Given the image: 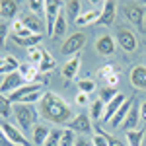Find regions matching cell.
<instances>
[{
	"label": "cell",
	"instance_id": "obj_11",
	"mask_svg": "<svg viewBox=\"0 0 146 146\" xmlns=\"http://www.w3.org/2000/svg\"><path fill=\"white\" fill-rule=\"evenodd\" d=\"M96 51L101 56H111L117 51V43H115V39H113L111 35H101L96 41Z\"/></svg>",
	"mask_w": 146,
	"mask_h": 146
},
{
	"label": "cell",
	"instance_id": "obj_27",
	"mask_svg": "<svg viewBox=\"0 0 146 146\" xmlns=\"http://www.w3.org/2000/svg\"><path fill=\"white\" fill-rule=\"evenodd\" d=\"M18 72H20V74L23 76V80L29 84V80H33L35 74H37L39 70H37V68H35L31 62H23V64H20V70H18Z\"/></svg>",
	"mask_w": 146,
	"mask_h": 146
},
{
	"label": "cell",
	"instance_id": "obj_39",
	"mask_svg": "<svg viewBox=\"0 0 146 146\" xmlns=\"http://www.w3.org/2000/svg\"><path fill=\"white\" fill-rule=\"evenodd\" d=\"M119 82H121V74H119V72H115V74H111L109 78L105 80V86H109V88H117V86H119Z\"/></svg>",
	"mask_w": 146,
	"mask_h": 146
},
{
	"label": "cell",
	"instance_id": "obj_37",
	"mask_svg": "<svg viewBox=\"0 0 146 146\" xmlns=\"http://www.w3.org/2000/svg\"><path fill=\"white\" fill-rule=\"evenodd\" d=\"M27 6H29L31 14H35V16H37V14H41V12H45V2H41V0H31Z\"/></svg>",
	"mask_w": 146,
	"mask_h": 146
},
{
	"label": "cell",
	"instance_id": "obj_6",
	"mask_svg": "<svg viewBox=\"0 0 146 146\" xmlns=\"http://www.w3.org/2000/svg\"><path fill=\"white\" fill-rule=\"evenodd\" d=\"M27 82L23 80V76L20 74V72H12V74H8V76H4V80H2V84H0V94L2 96H10V94H14L16 90H20L22 86H25Z\"/></svg>",
	"mask_w": 146,
	"mask_h": 146
},
{
	"label": "cell",
	"instance_id": "obj_23",
	"mask_svg": "<svg viewBox=\"0 0 146 146\" xmlns=\"http://www.w3.org/2000/svg\"><path fill=\"white\" fill-rule=\"evenodd\" d=\"M43 39V35H31V37H27V39H22V37H16V35H12V41L16 43V45L20 47H25V49H33L37 47V43Z\"/></svg>",
	"mask_w": 146,
	"mask_h": 146
},
{
	"label": "cell",
	"instance_id": "obj_48",
	"mask_svg": "<svg viewBox=\"0 0 146 146\" xmlns=\"http://www.w3.org/2000/svg\"><path fill=\"white\" fill-rule=\"evenodd\" d=\"M142 6H146V2H142Z\"/></svg>",
	"mask_w": 146,
	"mask_h": 146
},
{
	"label": "cell",
	"instance_id": "obj_28",
	"mask_svg": "<svg viewBox=\"0 0 146 146\" xmlns=\"http://www.w3.org/2000/svg\"><path fill=\"white\" fill-rule=\"evenodd\" d=\"M66 31V18H64V14L60 12V16L56 18L55 22V29H53V39H58V37H62Z\"/></svg>",
	"mask_w": 146,
	"mask_h": 146
},
{
	"label": "cell",
	"instance_id": "obj_24",
	"mask_svg": "<svg viewBox=\"0 0 146 146\" xmlns=\"http://www.w3.org/2000/svg\"><path fill=\"white\" fill-rule=\"evenodd\" d=\"M144 131L142 129H136V131H129L127 133V142H129V146H142V140H144Z\"/></svg>",
	"mask_w": 146,
	"mask_h": 146
},
{
	"label": "cell",
	"instance_id": "obj_22",
	"mask_svg": "<svg viewBox=\"0 0 146 146\" xmlns=\"http://www.w3.org/2000/svg\"><path fill=\"white\" fill-rule=\"evenodd\" d=\"M111 135L103 133L101 127H96V135L92 136V146H109L111 144Z\"/></svg>",
	"mask_w": 146,
	"mask_h": 146
},
{
	"label": "cell",
	"instance_id": "obj_18",
	"mask_svg": "<svg viewBox=\"0 0 146 146\" xmlns=\"http://www.w3.org/2000/svg\"><path fill=\"white\" fill-rule=\"evenodd\" d=\"M101 8H103V4H101L100 8L82 12V14H80V18L76 20V25H96V22L100 20V16H101Z\"/></svg>",
	"mask_w": 146,
	"mask_h": 146
},
{
	"label": "cell",
	"instance_id": "obj_7",
	"mask_svg": "<svg viewBox=\"0 0 146 146\" xmlns=\"http://www.w3.org/2000/svg\"><path fill=\"white\" fill-rule=\"evenodd\" d=\"M0 127H2V131L6 133V136H8V140H10L12 144H16V146H31V142L23 136V133L18 129V127H14L12 123L0 121Z\"/></svg>",
	"mask_w": 146,
	"mask_h": 146
},
{
	"label": "cell",
	"instance_id": "obj_16",
	"mask_svg": "<svg viewBox=\"0 0 146 146\" xmlns=\"http://www.w3.org/2000/svg\"><path fill=\"white\" fill-rule=\"evenodd\" d=\"M133 103H135V100H133V98H127V101H125L123 105L119 107V111L113 115V119L109 121V125H111L113 129H119V127L123 125L125 117H127V113L131 111V107H133Z\"/></svg>",
	"mask_w": 146,
	"mask_h": 146
},
{
	"label": "cell",
	"instance_id": "obj_21",
	"mask_svg": "<svg viewBox=\"0 0 146 146\" xmlns=\"http://www.w3.org/2000/svg\"><path fill=\"white\" fill-rule=\"evenodd\" d=\"M49 135H51V131L47 129L45 125H35L33 127V144L35 146H45Z\"/></svg>",
	"mask_w": 146,
	"mask_h": 146
},
{
	"label": "cell",
	"instance_id": "obj_17",
	"mask_svg": "<svg viewBox=\"0 0 146 146\" xmlns=\"http://www.w3.org/2000/svg\"><path fill=\"white\" fill-rule=\"evenodd\" d=\"M127 101V96L125 94H117V98H113L107 105H105V113H103V121H111L113 115L119 111V107Z\"/></svg>",
	"mask_w": 146,
	"mask_h": 146
},
{
	"label": "cell",
	"instance_id": "obj_2",
	"mask_svg": "<svg viewBox=\"0 0 146 146\" xmlns=\"http://www.w3.org/2000/svg\"><path fill=\"white\" fill-rule=\"evenodd\" d=\"M14 115H16V121L22 127L23 131L35 127V109L31 105H25V103H16L14 105Z\"/></svg>",
	"mask_w": 146,
	"mask_h": 146
},
{
	"label": "cell",
	"instance_id": "obj_42",
	"mask_svg": "<svg viewBox=\"0 0 146 146\" xmlns=\"http://www.w3.org/2000/svg\"><path fill=\"white\" fill-rule=\"evenodd\" d=\"M76 103H80V105H86V103H88V94H82V92H80L78 96H76Z\"/></svg>",
	"mask_w": 146,
	"mask_h": 146
},
{
	"label": "cell",
	"instance_id": "obj_25",
	"mask_svg": "<svg viewBox=\"0 0 146 146\" xmlns=\"http://www.w3.org/2000/svg\"><path fill=\"white\" fill-rule=\"evenodd\" d=\"M64 6H66V12H68V18H70V22L76 23V20L80 18V2L78 0H68V2H64Z\"/></svg>",
	"mask_w": 146,
	"mask_h": 146
},
{
	"label": "cell",
	"instance_id": "obj_3",
	"mask_svg": "<svg viewBox=\"0 0 146 146\" xmlns=\"http://www.w3.org/2000/svg\"><path fill=\"white\" fill-rule=\"evenodd\" d=\"M123 12H125V18H127L131 23H135L136 27L144 29L146 10H144L142 4H138V2H127V4L123 6Z\"/></svg>",
	"mask_w": 146,
	"mask_h": 146
},
{
	"label": "cell",
	"instance_id": "obj_33",
	"mask_svg": "<svg viewBox=\"0 0 146 146\" xmlns=\"http://www.w3.org/2000/svg\"><path fill=\"white\" fill-rule=\"evenodd\" d=\"M78 90L82 92V94H94L96 92V82L90 78H84V80H78Z\"/></svg>",
	"mask_w": 146,
	"mask_h": 146
},
{
	"label": "cell",
	"instance_id": "obj_31",
	"mask_svg": "<svg viewBox=\"0 0 146 146\" xmlns=\"http://www.w3.org/2000/svg\"><path fill=\"white\" fill-rule=\"evenodd\" d=\"M117 94H119V92H117V88H109V86H103V88L100 90V100L103 101L105 105H107V103H109L113 98H117Z\"/></svg>",
	"mask_w": 146,
	"mask_h": 146
},
{
	"label": "cell",
	"instance_id": "obj_47",
	"mask_svg": "<svg viewBox=\"0 0 146 146\" xmlns=\"http://www.w3.org/2000/svg\"><path fill=\"white\" fill-rule=\"evenodd\" d=\"M144 29H146V20H144Z\"/></svg>",
	"mask_w": 146,
	"mask_h": 146
},
{
	"label": "cell",
	"instance_id": "obj_43",
	"mask_svg": "<svg viewBox=\"0 0 146 146\" xmlns=\"http://www.w3.org/2000/svg\"><path fill=\"white\" fill-rule=\"evenodd\" d=\"M140 121H142V123H146V101H142V103H140Z\"/></svg>",
	"mask_w": 146,
	"mask_h": 146
},
{
	"label": "cell",
	"instance_id": "obj_13",
	"mask_svg": "<svg viewBox=\"0 0 146 146\" xmlns=\"http://www.w3.org/2000/svg\"><path fill=\"white\" fill-rule=\"evenodd\" d=\"M117 4L109 0V2H103V8H101V16L100 20L96 22V25H113L115 22V16H117Z\"/></svg>",
	"mask_w": 146,
	"mask_h": 146
},
{
	"label": "cell",
	"instance_id": "obj_41",
	"mask_svg": "<svg viewBox=\"0 0 146 146\" xmlns=\"http://www.w3.org/2000/svg\"><path fill=\"white\" fill-rule=\"evenodd\" d=\"M0 146H16V144H12L10 140H8V136H6V133L2 131V127H0Z\"/></svg>",
	"mask_w": 146,
	"mask_h": 146
},
{
	"label": "cell",
	"instance_id": "obj_8",
	"mask_svg": "<svg viewBox=\"0 0 146 146\" xmlns=\"http://www.w3.org/2000/svg\"><path fill=\"white\" fill-rule=\"evenodd\" d=\"M37 92H43V84H39V82H29V84L22 86L20 90H16L14 94H10L8 100H10L12 103H22L25 98L33 96V94H37Z\"/></svg>",
	"mask_w": 146,
	"mask_h": 146
},
{
	"label": "cell",
	"instance_id": "obj_19",
	"mask_svg": "<svg viewBox=\"0 0 146 146\" xmlns=\"http://www.w3.org/2000/svg\"><path fill=\"white\" fill-rule=\"evenodd\" d=\"M18 14V2L16 0H2L0 2V16L4 20H14Z\"/></svg>",
	"mask_w": 146,
	"mask_h": 146
},
{
	"label": "cell",
	"instance_id": "obj_10",
	"mask_svg": "<svg viewBox=\"0 0 146 146\" xmlns=\"http://www.w3.org/2000/svg\"><path fill=\"white\" fill-rule=\"evenodd\" d=\"M117 43L121 45L123 51L127 53H135L136 49H138V39H136V35L131 31V29H119V33H117Z\"/></svg>",
	"mask_w": 146,
	"mask_h": 146
},
{
	"label": "cell",
	"instance_id": "obj_9",
	"mask_svg": "<svg viewBox=\"0 0 146 146\" xmlns=\"http://www.w3.org/2000/svg\"><path fill=\"white\" fill-rule=\"evenodd\" d=\"M68 129H70L72 133H80V135H92V131H94L90 117H88L86 113H80V115H76V117H74L70 123H68Z\"/></svg>",
	"mask_w": 146,
	"mask_h": 146
},
{
	"label": "cell",
	"instance_id": "obj_5",
	"mask_svg": "<svg viewBox=\"0 0 146 146\" xmlns=\"http://www.w3.org/2000/svg\"><path fill=\"white\" fill-rule=\"evenodd\" d=\"M60 2L56 0H47L45 2V31L47 35L53 37V29H55V22L56 18L60 16Z\"/></svg>",
	"mask_w": 146,
	"mask_h": 146
},
{
	"label": "cell",
	"instance_id": "obj_32",
	"mask_svg": "<svg viewBox=\"0 0 146 146\" xmlns=\"http://www.w3.org/2000/svg\"><path fill=\"white\" fill-rule=\"evenodd\" d=\"M12 115V101L6 98V96H2L0 94V117H4V119H8Z\"/></svg>",
	"mask_w": 146,
	"mask_h": 146
},
{
	"label": "cell",
	"instance_id": "obj_34",
	"mask_svg": "<svg viewBox=\"0 0 146 146\" xmlns=\"http://www.w3.org/2000/svg\"><path fill=\"white\" fill-rule=\"evenodd\" d=\"M43 55H45V51H41L39 47L27 49V62H41L43 60Z\"/></svg>",
	"mask_w": 146,
	"mask_h": 146
},
{
	"label": "cell",
	"instance_id": "obj_46",
	"mask_svg": "<svg viewBox=\"0 0 146 146\" xmlns=\"http://www.w3.org/2000/svg\"><path fill=\"white\" fill-rule=\"evenodd\" d=\"M4 64H6V56H0V68L4 66Z\"/></svg>",
	"mask_w": 146,
	"mask_h": 146
},
{
	"label": "cell",
	"instance_id": "obj_26",
	"mask_svg": "<svg viewBox=\"0 0 146 146\" xmlns=\"http://www.w3.org/2000/svg\"><path fill=\"white\" fill-rule=\"evenodd\" d=\"M18 70H20V62L16 60V56L8 55V56H6V64L0 68V74L8 76V74H12V72H18Z\"/></svg>",
	"mask_w": 146,
	"mask_h": 146
},
{
	"label": "cell",
	"instance_id": "obj_40",
	"mask_svg": "<svg viewBox=\"0 0 146 146\" xmlns=\"http://www.w3.org/2000/svg\"><path fill=\"white\" fill-rule=\"evenodd\" d=\"M6 37H8V23L0 22V47H6Z\"/></svg>",
	"mask_w": 146,
	"mask_h": 146
},
{
	"label": "cell",
	"instance_id": "obj_12",
	"mask_svg": "<svg viewBox=\"0 0 146 146\" xmlns=\"http://www.w3.org/2000/svg\"><path fill=\"white\" fill-rule=\"evenodd\" d=\"M129 80H131V84L135 86L136 90L146 92V66H144V64H138V66L131 68V72H129Z\"/></svg>",
	"mask_w": 146,
	"mask_h": 146
},
{
	"label": "cell",
	"instance_id": "obj_38",
	"mask_svg": "<svg viewBox=\"0 0 146 146\" xmlns=\"http://www.w3.org/2000/svg\"><path fill=\"white\" fill-rule=\"evenodd\" d=\"M100 78H103V80H107L111 74H115V68H113V64H105V66H101L100 68Z\"/></svg>",
	"mask_w": 146,
	"mask_h": 146
},
{
	"label": "cell",
	"instance_id": "obj_30",
	"mask_svg": "<svg viewBox=\"0 0 146 146\" xmlns=\"http://www.w3.org/2000/svg\"><path fill=\"white\" fill-rule=\"evenodd\" d=\"M55 66H56V60H55V58H53V56H51V55H49V53L45 51V55H43V60L39 62L37 70H39V72H49V70H53Z\"/></svg>",
	"mask_w": 146,
	"mask_h": 146
},
{
	"label": "cell",
	"instance_id": "obj_20",
	"mask_svg": "<svg viewBox=\"0 0 146 146\" xmlns=\"http://www.w3.org/2000/svg\"><path fill=\"white\" fill-rule=\"evenodd\" d=\"M80 62H82V60H80V56H78V55L74 56V58H70L66 64L62 66V76H64L66 80H74V78H76V74H78Z\"/></svg>",
	"mask_w": 146,
	"mask_h": 146
},
{
	"label": "cell",
	"instance_id": "obj_44",
	"mask_svg": "<svg viewBox=\"0 0 146 146\" xmlns=\"http://www.w3.org/2000/svg\"><path fill=\"white\" fill-rule=\"evenodd\" d=\"M74 146H90V142L84 140V138H80V140H76V144H74Z\"/></svg>",
	"mask_w": 146,
	"mask_h": 146
},
{
	"label": "cell",
	"instance_id": "obj_15",
	"mask_svg": "<svg viewBox=\"0 0 146 146\" xmlns=\"http://www.w3.org/2000/svg\"><path fill=\"white\" fill-rule=\"evenodd\" d=\"M22 23L31 31L33 35H43V31H45V27H43V22L35 16V14H25L22 18Z\"/></svg>",
	"mask_w": 146,
	"mask_h": 146
},
{
	"label": "cell",
	"instance_id": "obj_1",
	"mask_svg": "<svg viewBox=\"0 0 146 146\" xmlns=\"http://www.w3.org/2000/svg\"><path fill=\"white\" fill-rule=\"evenodd\" d=\"M37 109H39L41 117L45 121H51V123H56V125L70 123L74 119V113L70 109V105L60 96H56L55 92H45L43 98L37 103Z\"/></svg>",
	"mask_w": 146,
	"mask_h": 146
},
{
	"label": "cell",
	"instance_id": "obj_14",
	"mask_svg": "<svg viewBox=\"0 0 146 146\" xmlns=\"http://www.w3.org/2000/svg\"><path fill=\"white\" fill-rule=\"evenodd\" d=\"M140 123V103H133V107H131V111L127 113V117H125V121H123V127L125 131L129 133V131H136V125Z\"/></svg>",
	"mask_w": 146,
	"mask_h": 146
},
{
	"label": "cell",
	"instance_id": "obj_36",
	"mask_svg": "<svg viewBox=\"0 0 146 146\" xmlns=\"http://www.w3.org/2000/svg\"><path fill=\"white\" fill-rule=\"evenodd\" d=\"M74 133L70 129H64L62 131V138H60V146H74Z\"/></svg>",
	"mask_w": 146,
	"mask_h": 146
},
{
	"label": "cell",
	"instance_id": "obj_4",
	"mask_svg": "<svg viewBox=\"0 0 146 146\" xmlns=\"http://www.w3.org/2000/svg\"><path fill=\"white\" fill-rule=\"evenodd\" d=\"M84 45H86V35L78 31V33H72V35L66 37V41L62 43V47H60V53L66 55V56H76L78 51Z\"/></svg>",
	"mask_w": 146,
	"mask_h": 146
},
{
	"label": "cell",
	"instance_id": "obj_45",
	"mask_svg": "<svg viewBox=\"0 0 146 146\" xmlns=\"http://www.w3.org/2000/svg\"><path fill=\"white\" fill-rule=\"evenodd\" d=\"M109 146H125V144L121 142V140H117V138H111V144Z\"/></svg>",
	"mask_w": 146,
	"mask_h": 146
},
{
	"label": "cell",
	"instance_id": "obj_35",
	"mask_svg": "<svg viewBox=\"0 0 146 146\" xmlns=\"http://www.w3.org/2000/svg\"><path fill=\"white\" fill-rule=\"evenodd\" d=\"M60 138H62V131L60 129H53L49 138H47L45 146H60Z\"/></svg>",
	"mask_w": 146,
	"mask_h": 146
},
{
	"label": "cell",
	"instance_id": "obj_29",
	"mask_svg": "<svg viewBox=\"0 0 146 146\" xmlns=\"http://www.w3.org/2000/svg\"><path fill=\"white\" fill-rule=\"evenodd\" d=\"M103 113H105V103L98 98V100L92 103V121H101L103 119Z\"/></svg>",
	"mask_w": 146,
	"mask_h": 146
}]
</instances>
